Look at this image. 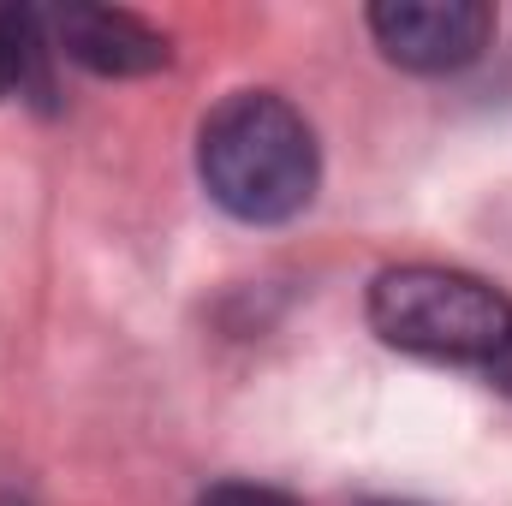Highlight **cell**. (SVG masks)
I'll use <instances>...</instances> for the list:
<instances>
[{"instance_id": "3957f363", "label": "cell", "mask_w": 512, "mask_h": 506, "mask_svg": "<svg viewBox=\"0 0 512 506\" xmlns=\"http://www.w3.org/2000/svg\"><path fill=\"white\" fill-rule=\"evenodd\" d=\"M495 12L477 0H387L370 6V36L405 72H459L489 48Z\"/></svg>"}, {"instance_id": "5b68a950", "label": "cell", "mask_w": 512, "mask_h": 506, "mask_svg": "<svg viewBox=\"0 0 512 506\" xmlns=\"http://www.w3.org/2000/svg\"><path fill=\"white\" fill-rule=\"evenodd\" d=\"M48 18L30 6H0V96H48Z\"/></svg>"}, {"instance_id": "7a4b0ae2", "label": "cell", "mask_w": 512, "mask_h": 506, "mask_svg": "<svg viewBox=\"0 0 512 506\" xmlns=\"http://www.w3.org/2000/svg\"><path fill=\"white\" fill-rule=\"evenodd\" d=\"M370 328L393 352L489 370L512 346V298L501 286L465 274V268L405 262V268L376 274V286H370Z\"/></svg>"}, {"instance_id": "277c9868", "label": "cell", "mask_w": 512, "mask_h": 506, "mask_svg": "<svg viewBox=\"0 0 512 506\" xmlns=\"http://www.w3.org/2000/svg\"><path fill=\"white\" fill-rule=\"evenodd\" d=\"M48 36L66 60H78L96 78H143L173 60L167 36L120 6H60L48 12Z\"/></svg>"}, {"instance_id": "52a82bcc", "label": "cell", "mask_w": 512, "mask_h": 506, "mask_svg": "<svg viewBox=\"0 0 512 506\" xmlns=\"http://www.w3.org/2000/svg\"><path fill=\"white\" fill-rule=\"evenodd\" d=\"M483 376H489V381H495V387H501V393L512 399V346L501 352V358H495V364H489V370H483Z\"/></svg>"}, {"instance_id": "6da1fadb", "label": "cell", "mask_w": 512, "mask_h": 506, "mask_svg": "<svg viewBox=\"0 0 512 506\" xmlns=\"http://www.w3.org/2000/svg\"><path fill=\"white\" fill-rule=\"evenodd\" d=\"M203 191L251 227L292 221L322 179V149L310 120L274 90H233L197 131Z\"/></svg>"}, {"instance_id": "8992f818", "label": "cell", "mask_w": 512, "mask_h": 506, "mask_svg": "<svg viewBox=\"0 0 512 506\" xmlns=\"http://www.w3.org/2000/svg\"><path fill=\"white\" fill-rule=\"evenodd\" d=\"M197 506H298L286 489H268V483H215Z\"/></svg>"}, {"instance_id": "ba28073f", "label": "cell", "mask_w": 512, "mask_h": 506, "mask_svg": "<svg viewBox=\"0 0 512 506\" xmlns=\"http://www.w3.org/2000/svg\"><path fill=\"white\" fill-rule=\"evenodd\" d=\"M364 506H417V501H364Z\"/></svg>"}]
</instances>
